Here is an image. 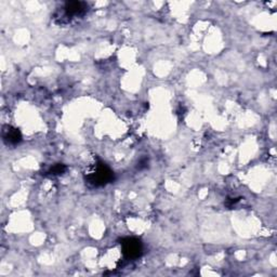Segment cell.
Here are the masks:
<instances>
[{
	"label": "cell",
	"mask_w": 277,
	"mask_h": 277,
	"mask_svg": "<svg viewBox=\"0 0 277 277\" xmlns=\"http://www.w3.org/2000/svg\"><path fill=\"white\" fill-rule=\"evenodd\" d=\"M114 180V172L103 163H98L89 170L86 175L87 183L99 188L106 185Z\"/></svg>",
	"instance_id": "6da1fadb"
},
{
	"label": "cell",
	"mask_w": 277,
	"mask_h": 277,
	"mask_svg": "<svg viewBox=\"0 0 277 277\" xmlns=\"http://www.w3.org/2000/svg\"><path fill=\"white\" fill-rule=\"evenodd\" d=\"M65 170H66V167L64 166V165L57 164V165H55V167L51 168L50 173L51 174H62L64 171H65Z\"/></svg>",
	"instance_id": "5b68a950"
},
{
	"label": "cell",
	"mask_w": 277,
	"mask_h": 277,
	"mask_svg": "<svg viewBox=\"0 0 277 277\" xmlns=\"http://www.w3.org/2000/svg\"><path fill=\"white\" fill-rule=\"evenodd\" d=\"M2 137H3L4 142H6L7 144L17 145L21 141H22V135H21L19 129H15V128L10 127V126L3 128Z\"/></svg>",
	"instance_id": "277c9868"
},
{
	"label": "cell",
	"mask_w": 277,
	"mask_h": 277,
	"mask_svg": "<svg viewBox=\"0 0 277 277\" xmlns=\"http://www.w3.org/2000/svg\"><path fill=\"white\" fill-rule=\"evenodd\" d=\"M88 6L83 2L79 1H73V2H67L64 7V14L66 18H74V17H79L83 15L84 12L87 11Z\"/></svg>",
	"instance_id": "3957f363"
},
{
	"label": "cell",
	"mask_w": 277,
	"mask_h": 277,
	"mask_svg": "<svg viewBox=\"0 0 277 277\" xmlns=\"http://www.w3.org/2000/svg\"><path fill=\"white\" fill-rule=\"evenodd\" d=\"M121 247L127 259H137L142 253V244L137 238H125L121 242Z\"/></svg>",
	"instance_id": "7a4b0ae2"
}]
</instances>
